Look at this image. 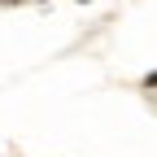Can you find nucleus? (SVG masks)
I'll list each match as a JSON object with an SVG mask.
<instances>
[{
    "mask_svg": "<svg viewBox=\"0 0 157 157\" xmlns=\"http://www.w3.org/2000/svg\"><path fill=\"white\" fill-rule=\"evenodd\" d=\"M144 83H148V87H157V70H153V74H148V78H144Z\"/></svg>",
    "mask_w": 157,
    "mask_h": 157,
    "instance_id": "1",
    "label": "nucleus"
}]
</instances>
